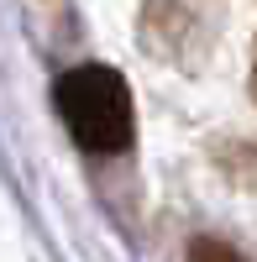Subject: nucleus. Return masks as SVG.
Returning a JSON list of instances; mask_svg holds the SVG:
<instances>
[{"instance_id":"f257e3e1","label":"nucleus","mask_w":257,"mask_h":262,"mask_svg":"<svg viewBox=\"0 0 257 262\" xmlns=\"http://www.w3.org/2000/svg\"><path fill=\"white\" fill-rule=\"evenodd\" d=\"M58 116L69 126V137L95 152V158H111V152H126L132 147V90L116 69L105 63H84V69H69L58 79Z\"/></svg>"},{"instance_id":"f03ea898","label":"nucleus","mask_w":257,"mask_h":262,"mask_svg":"<svg viewBox=\"0 0 257 262\" xmlns=\"http://www.w3.org/2000/svg\"><path fill=\"white\" fill-rule=\"evenodd\" d=\"M189 262H247V257L237 247L216 242V236H195V242H189Z\"/></svg>"},{"instance_id":"7ed1b4c3","label":"nucleus","mask_w":257,"mask_h":262,"mask_svg":"<svg viewBox=\"0 0 257 262\" xmlns=\"http://www.w3.org/2000/svg\"><path fill=\"white\" fill-rule=\"evenodd\" d=\"M252 95H257V63H252Z\"/></svg>"}]
</instances>
